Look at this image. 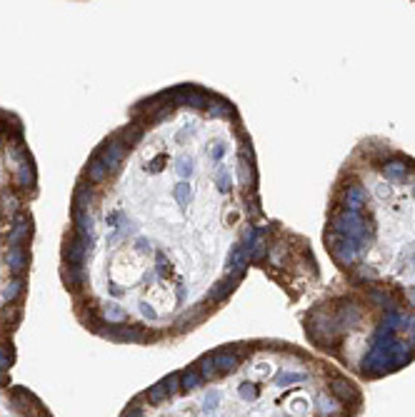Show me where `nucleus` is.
I'll return each instance as SVG.
<instances>
[{"label":"nucleus","mask_w":415,"mask_h":417,"mask_svg":"<svg viewBox=\"0 0 415 417\" xmlns=\"http://www.w3.org/2000/svg\"><path fill=\"white\" fill-rule=\"evenodd\" d=\"M355 287H380L415 312V160L363 142L335 182L323 233Z\"/></svg>","instance_id":"nucleus-1"},{"label":"nucleus","mask_w":415,"mask_h":417,"mask_svg":"<svg viewBox=\"0 0 415 417\" xmlns=\"http://www.w3.org/2000/svg\"><path fill=\"white\" fill-rule=\"evenodd\" d=\"M100 335L110 337V340H118V342H140L143 340V330H138L133 325H115V327L100 330Z\"/></svg>","instance_id":"nucleus-2"},{"label":"nucleus","mask_w":415,"mask_h":417,"mask_svg":"<svg viewBox=\"0 0 415 417\" xmlns=\"http://www.w3.org/2000/svg\"><path fill=\"white\" fill-rule=\"evenodd\" d=\"M123 155H125V142H105V147L100 150V160H103V165L108 167V170H118L120 167V160H123Z\"/></svg>","instance_id":"nucleus-3"},{"label":"nucleus","mask_w":415,"mask_h":417,"mask_svg":"<svg viewBox=\"0 0 415 417\" xmlns=\"http://www.w3.org/2000/svg\"><path fill=\"white\" fill-rule=\"evenodd\" d=\"M210 360H213L218 375H228V372H233L238 367V355L233 350H218V352L210 355Z\"/></svg>","instance_id":"nucleus-4"},{"label":"nucleus","mask_w":415,"mask_h":417,"mask_svg":"<svg viewBox=\"0 0 415 417\" xmlns=\"http://www.w3.org/2000/svg\"><path fill=\"white\" fill-rule=\"evenodd\" d=\"M85 245L80 243V238L75 235V238H70L68 243H65V248H63V255H65V260L73 265V268H80L83 265V258H85Z\"/></svg>","instance_id":"nucleus-5"},{"label":"nucleus","mask_w":415,"mask_h":417,"mask_svg":"<svg viewBox=\"0 0 415 417\" xmlns=\"http://www.w3.org/2000/svg\"><path fill=\"white\" fill-rule=\"evenodd\" d=\"M28 235H30V220H28V215H15V225H13V230L8 235V243L13 248H20V243Z\"/></svg>","instance_id":"nucleus-6"},{"label":"nucleus","mask_w":415,"mask_h":417,"mask_svg":"<svg viewBox=\"0 0 415 417\" xmlns=\"http://www.w3.org/2000/svg\"><path fill=\"white\" fill-rule=\"evenodd\" d=\"M25 265H28L25 250H23V248H10V250H8V268H10V273H13V275H20V273L25 270Z\"/></svg>","instance_id":"nucleus-7"},{"label":"nucleus","mask_w":415,"mask_h":417,"mask_svg":"<svg viewBox=\"0 0 415 417\" xmlns=\"http://www.w3.org/2000/svg\"><path fill=\"white\" fill-rule=\"evenodd\" d=\"M15 182H18L20 187H30V185L35 182L33 165H30V160H28V157H23V160L18 162V175H15Z\"/></svg>","instance_id":"nucleus-8"},{"label":"nucleus","mask_w":415,"mask_h":417,"mask_svg":"<svg viewBox=\"0 0 415 417\" xmlns=\"http://www.w3.org/2000/svg\"><path fill=\"white\" fill-rule=\"evenodd\" d=\"M105 175H108V167H105L103 160L95 155V157L88 162V177H90L93 182H100V180H105Z\"/></svg>","instance_id":"nucleus-9"},{"label":"nucleus","mask_w":415,"mask_h":417,"mask_svg":"<svg viewBox=\"0 0 415 417\" xmlns=\"http://www.w3.org/2000/svg\"><path fill=\"white\" fill-rule=\"evenodd\" d=\"M63 280H65L68 287H78V285L83 282V268H73V265H68V268L63 270Z\"/></svg>","instance_id":"nucleus-10"},{"label":"nucleus","mask_w":415,"mask_h":417,"mask_svg":"<svg viewBox=\"0 0 415 417\" xmlns=\"http://www.w3.org/2000/svg\"><path fill=\"white\" fill-rule=\"evenodd\" d=\"M180 382H183V387H185V390H195V387L203 382V377H200V372H198V370H193V367H190V370H185V372L180 375Z\"/></svg>","instance_id":"nucleus-11"},{"label":"nucleus","mask_w":415,"mask_h":417,"mask_svg":"<svg viewBox=\"0 0 415 417\" xmlns=\"http://www.w3.org/2000/svg\"><path fill=\"white\" fill-rule=\"evenodd\" d=\"M198 370H200V377H203V380H215V377H218V370H215V365H213L210 357H203Z\"/></svg>","instance_id":"nucleus-12"},{"label":"nucleus","mask_w":415,"mask_h":417,"mask_svg":"<svg viewBox=\"0 0 415 417\" xmlns=\"http://www.w3.org/2000/svg\"><path fill=\"white\" fill-rule=\"evenodd\" d=\"M23 287H25V285H23V280H20V278H15L13 282H8V287H5V292H3L5 302H13V300L23 292Z\"/></svg>","instance_id":"nucleus-13"},{"label":"nucleus","mask_w":415,"mask_h":417,"mask_svg":"<svg viewBox=\"0 0 415 417\" xmlns=\"http://www.w3.org/2000/svg\"><path fill=\"white\" fill-rule=\"evenodd\" d=\"M238 392H240V397H243V400H250V402H253V400H258V395H260V390H258L253 382H243V385L238 387Z\"/></svg>","instance_id":"nucleus-14"},{"label":"nucleus","mask_w":415,"mask_h":417,"mask_svg":"<svg viewBox=\"0 0 415 417\" xmlns=\"http://www.w3.org/2000/svg\"><path fill=\"white\" fill-rule=\"evenodd\" d=\"M165 397H168V390H165V385H163V382H158V385H155V387H153V390L148 392V400H150L153 405L163 402Z\"/></svg>","instance_id":"nucleus-15"},{"label":"nucleus","mask_w":415,"mask_h":417,"mask_svg":"<svg viewBox=\"0 0 415 417\" xmlns=\"http://www.w3.org/2000/svg\"><path fill=\"white\" fill-rule=\"evenodd\" d=\"M105 317H108V322H123V320H125V312H123L118 305H108V307H105Z\"/></svg>","instance_id":"nucleus-16"},{"label":"nucleus","mask_w":415,"mask_h":417,"mask_svg":"<svg viewBox=\"0 0 415 417\" xmlns=\"http://www.w3.org/2000/svg\"><path fill=\"white\" fill-rule=\"evenodd\" d=\"M138 138H140V128H138V125H130V128L123 130V140H125V145H133Z\"/></svg>","instance_id":"nucleus-17"},{"label":"nucleus","mask_w":415,"mask_h":417,"mask_svg":"<svg viewBox=\"0 0 415 417\" xmlns=\"http://www.w3.org/2000/svg\"><path fill=\"white\" fill-rule=\"evenodd\" d=\"M163 385H165L168 395H173V392L178 390V385H180V375H168V377L163 380Z\"/></svg>","instance_id":"nucleus-18"},{"label":"nucleus","mask_w":415,"mask_h":417,"mask_svg":"<svg viewBox=\"0 0 415 417\" xmlns=\"http://www.w3.org/2000/svg\"><path fill=\"white\" fill-rule=\"evenodd\" d=\"M218 402H220V395H218L215 390H213V392H208L205 405H203V407H205V412H208V410H215V407H218Z\"/></svg>","instance_id":"nucleus-19"},{"label":"nucleus","mask_w":415,"mask_h":417,"mask_svg":"<svg viewBox=\"0 0 415 417\" xmlns=\"http://www.w3.org/2000/svg\"><path fill=\"white\" fill-rule=\"evenodd\" d=\"M10 362H13V357H10V352H8L5 347H0V370H3V372H5V370L10 367Z\"/></svg>","instance_id":"nucleus-20"},{"label":"nucleus","mask_w":415,"mask_h":417,"mask_svg":"<svg viewBox=\"0 0 415 417\" xmlns=\"http://www.w3.org/2000/svg\"><path fill=\"white\" fill-rule=\"evenodd\" d=\"M3 205H5L3 210L13 213V210H15V197H13V195H5V197H3Z\"/></svg>","instance_id":"nucleus-21"},{"label":"nucleus","mask_w":415,"mask_h":417,"mask_svg":"<svg viewBox=\"0 0 415 417\" xmlns=\"http://www.w3.org/2000/svg\"><path fill=\"white\" fill-rule=\"evenodd\" d=\"M175 195H178V197H180V202H183V200H185V195H188V185H178V187H175Z\"/></svg>","instance_id":"nucleus-22"},{"label":"nucleus","mask_w":415,"mask_h":417,"mask_svg":"<svg viewBox=\"0 0 415 417\" xmlns=\"http://www.w3.org/2000/svg\"><path fill=\"white\" fill-rule=\"evenodd\" d=\"M125 417H143V412H140L138 407H133V410H128V412H125Z\"/></svg>","instance_id":"nucleus-23"},{"label":"nucleus","mask_w":415,"mask_h":417,"mask_svg":"<svg viewBox=\"0 0 415 417\" xmlns=\"http://www.w3.org/2000/svg\"><path fill=\"white\" fill-rule=\"evenodd\" d=\"M5 382H8V375H5L3 370H0V385H5Z\"/></svg>","instance_id":"nucleus-24"}]
</instances>
